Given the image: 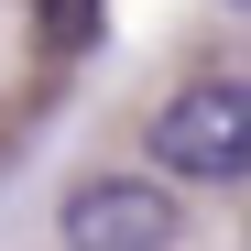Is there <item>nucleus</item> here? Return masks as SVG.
I'll use <instances>...</instances> for the list:
<instances>
[{
	"instance_id": "obj_1",
	"label": "nucleus",
	"mask_w": 251,
	"mask_h": 251,
	"mask_svg": "<svg viewBox=\"0 0 251 251\" xmlns=\"http://www.w3.org/2000/svg\"><path fill=\"white\" fill-rule=\"evenodd\" d=\"M153 164L186 186H240L251 175V88L240 76H197L186 99L153 109Z\"/></svg>"
},
{
	"instance_id": "obj_2",
	"label": "nucleus",
	"mask_w": 251,
	"mask_h": 251,
	"mask_svg": "<svg viewBox=\"0 0 251 251\" xmlns=\"http://www.w3.org/2000/svg\"><path fill=\"white\" fill-rule=\"evenodd\" d=\"M55 229H66V251H175L186 219L153 175H88V186H66Z\"/></svg>"
}]
</instances>
